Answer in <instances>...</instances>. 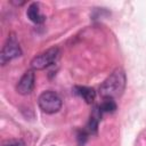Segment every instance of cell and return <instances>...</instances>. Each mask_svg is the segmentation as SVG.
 I'll use <instances>...</instances> for the list:
<instances>
[{
  "mask_svg": "<svg viewBox=\"0 0 146 146\" xmlns=\"http://www.w3.org/2000/svg\"><path fill=\"white\" fill-rule=\"evenodd\" d=\"M125 73L122 68H115L99 86V95L103 98H116L123 94L125 88Z\"/></svg>",
  "mask_w": 146,
  "mask_h": 146,
  "instance_id": "cell-1",
  "label": "cell"
},
{
  "mask_svg": "<svg viewBox=\"0 0 146 146\" xmlns=\"http://www.w3.org/2000/svg\"><path fill=\"white\" fill-rule=\"evenodd\" d=\"M59 54L60 52L57 47H52L40 52L31 60V68L33 71H40L54 65L59 58Z\"/></svg>",
  "mask_w": 146,
  "mask_h": 146,
  "instance_id": "cell-2",
  "label": "cell"
},
{
  "mask_svg": "<svg viewBox=\"0 0 146 146\" xmlns=\"http://www.w3.org/2000/svg\"><path fill=\"white\" fill-rule=\"evenodd\" d=\"M38 105L40 110L47 114H54L57 113L62 107V99L52 90H46L43 91L39 98H38Z\"/></svg>",
  "mask_w": 146,
  "mask_h": 146,
  "instance_id": "cell-3",
  "label": "cell"
},
{
  "mask_svg": "<svg viewBox=\"0 0 146 146\" xmlns=\"http://www.w3.org/2000/svg\"><path fill=\"white\" fill-rule=\"evenodd\" d=\"M22 55V49L19 47V42L15 35V33H10L1 49L0 52V63L1 65H6L10 60Z\"/></svg>",
  "mask_w": 146,
  "mask_h": 146,
  "instance_id": "cell-4",
  "label": "cell"
},
{
  "mask_svg": "<svg viewBox=\"0 0 146 146\" xmlns=\"http://www.w3.org/2000/svg\"><path fill=\"white\" fill-rule=\"evenodd\" d=\"M34 83H35L34 72H33V70H29L18 80V82L16 84V91L23 96L30 95L34 88Z\"/></svg>",
  "mask_w": 146,
  "mask_h": 146,
  "instance_id": "cell-5",
  "label": "cell"
},
{
  "mask_svg": "<svg viewBox=\"0 0 146 146\" xmlns=\"http://www.w3.org/2000/svg\"><path fill=\"white\" fill-rule=\"evenodd\" d=\"M26 16L34 24H41L46 21V16L40 11V7L38 2H33L27 7Z\"/></svg>",
  "mask_w": 146,
  "mask_h": 146,
  "instance_id": "cell-6",
  "label": "cell"
},
{
  "mask_svg": "<svg viewBox=\"0 0 146 146\" xmlns=\"http://www.w3.org/2000/svg\"><path fill=\"white\" fill-rule=\"evenodd\" d=\"M74 92L80 96L87 104H92L95 98H96V91L90 88V87H86V86H75L74 87Z\"/></svg>",
  "mask_w": 146,
  "mask_h": 146,
  "instance_id": "cell-7",
  "label": "cell"
},
{
  "mask_svg": "<svg viewBox=\"0 0 146 146\" xmlns=\"http://www.w3.org/2000/svg\"><path fill=\"white\" fill-rule=\"evenodd\" d=\"M103 113H113L116 110V103L113 98H103L100 105H98Z\"/></svg>",
  "mask_w": 146,
  "mask_h": 146,
  "instance_id": "cell-8",
  "label": "cell"
},
{
  "mask_svg": "<svg viewBox=\"0 0 146 146\" xmlns=\"http://www.w3.org/2000/svg\"><path fill=\"white\" fill-rule=\"evenodd\" d=\"M88 139V131L86 129H82V130H78L76 131V143H78V146H82L86 144Z\"/></svg>",
  "mask_w": 146,
  "mask_h": 146,
  "instance_id": "cell-9",
  "label": "cell"
},
{
  "mask_svg": "<svg viewBox=\"0 0 146 146\" xmlns=\"http://www.w3.org/2000/svg\"><path fill=\"white\" fill-rule=\"evenodd\" d=\"M3 146H26L25 143L21 139H11L3 144Z\"/></svg>",
  "mask_w": 146,
  "mask_h": 146,
  "instance_id": "cell-10",
  "label": "cell"
},
{
  "mask_svg": "<svg viewBox=\"0 0 146 146\" xmlns=\"http://www.w3.org/2000/svg\"><path fill=\"white\" fill-rule=\"evenodd\" d=\"M10 2L14 3V5H16V6H23L25 3V1H22V2H19V1H10Z\"/></svg>",
  "mask_w": 146,
  "mask_h": 146,
  "instance_id": "cell-11",
  "label": "cell"
}]
</instances>
